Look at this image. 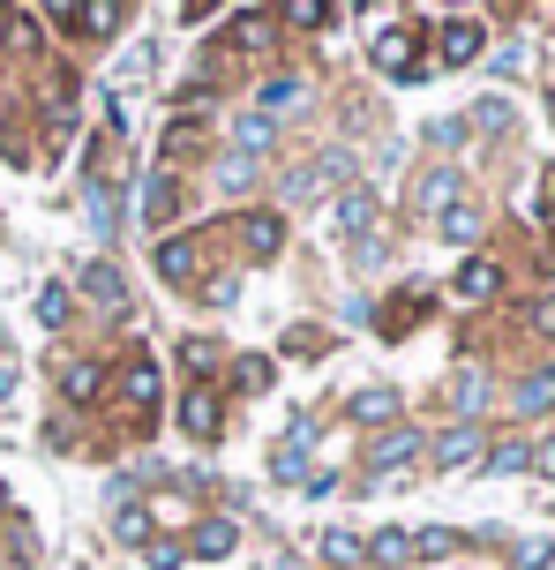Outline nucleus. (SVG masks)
Wrapping results in <instances>:
<instances>
[{
	"instance_id": "f257e3e1",
	"label": "nucleus",
	"mask_w": 555,
	"mask_h": 570,
	"mask_svg": "<svg viewBox=\"0 0 555 570\" xmlns=\"http://www.w3.org/2000/svg\"><path fill=\"white\" fill-rule=\"evenodd\" d=\"M368 60H376L383 76H398V83H420V76H428V68H436V53H428V46H420V30H383L376 46H368Z\"/></svg>"
},
{
	"instance_id": "f03ea898",
	"label": "nucleus",
	"mask_w": 555,
	"mask_h": 570,
	"mask_svg": "<svg viewBox=\"0 0 555 570\" xmlns=\"http://www.w3.org/2000/svg\"><path fill=\"white\" fill-rule=\"evenodd\" d=\"M53 16V30H76V38H113L120 23H128V8L120 0H90V8H46Z\"/></svg>"
},
{
	"instance_id": "7ed1b4c3",
	"label": "nucleus",
	"mask_w": 555,
	"mask_h": 570,
	"mask_svg": "<svg viewBox=\"0 0 555 570\" xmlns=\"http://www.w3.org/2000/svg\"><path fill=\"white\" fill-rule=\"evenodd\" d=\"M413 203H420V218H450V210H458V173L450 166H436V173H420V188H413Z\"/></svg>"
},
{
	"instance_id": "20e7f679",
	"label": "nucleus",
	"mask_w": 555,
	"mask_h": 570,
	"mask_svg": "<svg viewBox=\"0 0 555 570\" xmlns=\"http://www.w3.org/2000/svg\"><path fill=\"white\" fill-rule=\"evenodd\" d=\"M503 293V263L496 256H466V271H458V301H496Z\"/></svg>"
},
{
	"instance_id": "39448f33",
	"label": "nucleus",
	"mask_w": 555,
	"mask_h": 570,
	"mask_svg": "<svg viewBox=\"0 0 555 570\" xmlns=\"http://www.w3.org/2000/svg\"><path fill=\"white\" fill-rule=\"evenodd\" d=\"M234 541H240V525H234V518H204V525L188 533V556L218 563V556H234Z\"/></svg>"
},
{
	"instance_id": "423d86ee",
	"label": "nucleus",
	"mask_w": 555,
	"mask_h": 570,
	"mask_svg": "<svg viewBox=\"0 0 555 570\" xmlns=\"http://www.w3.org/2000/svg\"><path fill=\"white\" fill-rule=\"evenodd\" d=\"M240 240H248V256H256V263H270L278 248H286V226H278L270 210H248V218H240Z\"/></svg>"
},
{
	"instance_id": "0eeeda50",
	"label": "nucleus",
	"mask_w": 555,
	"mask_h": 570,
	"mask_svg": "<svg viewBox=\"0 0 555 570\" xmlns=\"http://www.w3.org/2000/svg\"><path fill=\"white\" fill-rule=\"evenodd\" d=\"M180 428H188L196 443H218V399H210V391H188V399H180Z\"/></svg>"
},
{
	"instance_id": "6e6552de",
	"label": "nucleus",
	"mask_w": 555,
	"mask_h": 570,
	"mask_svg": "<svg viewBox=\"0 0 555 570\" xmlns=\"http://www.w3.org/2000/svg\"><path fill=\"white\" fill-rule=\"evenodd\" d=\"M143 218H150V226H174V218H180V180H174V173H158V180L143 188Z\"/></svg>"
},
{
	"instance_id": "1a4fd4ad",
	"label": "nucleus",
	"mask_w": 555,
	"mask_h": 570,
	"mask_svg": "<svg viewBox=\"0 0 555 570\" xmlns=\"http://www.w3.org/2000/svg\"><path fill=\"white\" fill-rule=\"evenodd\" d=\"M60 391H68L76 405H90L98 391H106V368H98V361H60Z\"/></svg>"
},
{
	"instance_id": "9d476101",
	"label": "nucleus",
	"mask_w": 555,
	"mask_h": 570,
	"mask_svg": "<svg viewBox=\"0 0 555 570\" xmlns=\"http://www.w3.org/2000/svg\"><path fill=\"white\" fill-rule=\"evenodd\" d=\"M83 293H90V301H98V308H128V285H120V271H113V263H90V271H83Z\"/></svg>"
},
{
	"instance_id": "9b49d317",
	"label": "nucleus",
	"mask_w": 555,
	"mask_h": 570,
	"mask_svg": "<svg viewBox=\"0 0 555 570\" xmlns=\"http://www.w3.org/2000/svg\"><path fill=\"white\" fill-rule=\"evenodd\" d=\"M436 60H450V68H466V60H480V23H443V46Z\"/></svg>"
},
{
	"instance_id": "f8f14e48",
	"label": "nucleus",
	"mask_w": 555,
	"mask_h": 570,
	"mask_svg": "<svg viewBox=\"0 0 555 570\" xmlns=\"http://www.w3.org/2000/svg\"><path fill=\"white\" fill-rule=\"evenodd\" d=\"M196 263H204V248H196V240H158V271H166L174 285L196 278Z\"/></svg>"
},
{
	"instance_id": "ddd939ff",
	"label": "nucleus",
	"mask_w": 555,
	"mask_h": 570,
	"mask_svg": "<svg viewBox=\"0 0 555 570\" xmlns=\"http://www.w3.org/2000/svg\"><path fill=\"white\" fill-rule=\"evenodd\" d=\"M413 451H420V435H413V428H390L376 451H368V465H376V473H390V465H406Z\"/></svg>"
},
{
	"instance_id": "4468645a",
	"label": "nucleus",
	"mask_w": 555,
	"mask_h": 570,
	"mask_svg": "<svg viewBox=\"0 0 555 570\" xmlns=\"http://www.w3.org/2000/svg\"><path fill=\"white\" fill-rule=\"evenodd\" d=\"M346 16V8H323V0H293V8H278V23H293V30H330Z\"/></svg>"
},
{
	"instance_id": "2eb2a0df",
	"label": "nucleus",
	"mask_w": 555,
	"mask_h": 570,
	"mask_svg": "<svg viewBox=\"0 0 555 570\" xmlns=\"http://www.w3.org/2000/svg\"><path fill=\"white\" fill-rule=\"evenodd\" d=\"M308 443H316V428L300 421V428L286 435V451H278V481H308V465H300V458H308Z\"/></svg>"
},
{
	"instance_id": "dca6fc26",
	"label": "nucleus",
	"mask_w": 555,
	"mask_h": 570,
	"mask_svg": "<svg viewBox=\"0 0 555 570\" xmlns=\"http://www.w3.org/2000/svg\"><path fill=\"white\" fill-rule=\"evenodd\" d=\"M270 23H278V16H264V8H256V16H234V38H226V46H240V53L256 46V53H264V46H270Z\"/></svg>"
},
{
	"instance_id": "f3484780",
	"label": "nucleus",
	"mask_w": 555,
	"mask_h": 570,
	"mask_svg": "<svg viewBox=\"0 0 555 570\" xmlns=\"http://www.w3.org/2000/svg\"><path fill=\"white\" fill-rule=\"evenodd\" d=\"M338 233H346V240L376 233V203H368V196H346V203H338Z\"/></svg>"
},
{
	"instance_id": "a211bd4d",
	"label": "nucleus",
	"mask_w": 555,
	"mask_h": 570,
	"mask_svg": "<svg viewBox=\"0 0 555 570\" xmlns=\"http://www.w3.org/2000/svg\"><path fill=\"white\" fill-rule=\"evenodd\" d=\"M234 142H240V158H256V150H270L278 142V128H270L264 114H240V128H234Z\"/></svg>"
},
{
	"instance_id": "6ab92c4d",
	"label": "nucleus",
	"mask_w": 555,
	"mask_h": 570,
	"mask_svg": "<svg viewBox=\"0 0 555 570\" xmlns=\"http://www.w3.org/2000/svg\"><path fill=\"white\" fill-rule=\"evenodd\" d=\"M473 451H480V428H450V435L436 443V465H466Z\"/></svg>"
},
{
	"instance_id": "aec40b11",
	"label": "nucleus",
	"mask_w": 555,
	"mask_h": 570,
	"mask_svg": "<svg viewBox=\"0 0 555 570\" xmlns=\"http://www.w3.org/2000/svg\"><path fill=\"white\" fill-rule=\"evenodd\" d=\"M390 413H398V391H383V383L353 399V421H360V428H368V421H390Z\"/></svg>"
},
{
	"instance_id": "412c9836",
	"label": "nucleus",
	"mask_w": 555,
	"mask_h": 570,
	"mask_svg": "<svg viewBox=\"0 0 555 570\" xmlns=\"http://www.w3.org/2000/svg\"><path fill=\"white\" fill-rule=\"evenodd\" d=\"M256 106H264V120L286 114V106H300V83H293V76H270V83L256 90Z\"/></svg>"
},
{
	"instance_id": "4be33fe9",
	"label": "nucleus",
	"mask_w": 555,
	"mask_h": 570,
	"mask_svg": "<svg viewBox=\"0 0 555 570\" xmlns=\"http://www.w3.org/2000/svg\"><path fill=\"white\" fill-rule=\"evenodd\" d=\"M323 556H330V563H368V541H360V533H323Z\"/></svg>"
},
{
	"instance_id": "5701e85b",
	"label": "nucleus",
	"mask_w": 555,
	"mask_h": 570,
	"mask_svg": "<svg viewBox=\"0 0 555 570\" xmlns=\"http://www.w3.org/2000/svg\"><path fill=\"white\" fill-rule=\"evenodd\" d=\"M443 226V240H480V210H473V203H458V210H450V218H436Z\"/></svg>"
},
{
	"instance_id": "b1692460",
	"label": "nucleus",
	"mask_w": 555,
	"mask_h": 570,
	"mask_svg": "<svg viewBox=\"0 0 555 570\" xmlns=\"http://www.w3.org/2000/svg\"><path fill=\"white\" fill-rule=\"evenodd\" d=\"M120 391H128V405H150V399H158V368H150V361H136Z\"/></svg>"
},
{
	"instance_id": "393cba45",
	"label": "nucleus",
	"mask_w": 555,
	"mask_h": 570,
	"mask_svg": "<svg viewBox=\"0 0 555 570\" xmlns=\"http://www.w3.org/2000/svg\"><path fill=\"white\" fill-rule=\"evenodd\" d=\"M368 556H376V563H413V533H376Z\"/></svg>"
},
{
	"instance_id": "a878e982",
	"label": "nucleus",
	"mask_w": 555,
	"mask_h": 570,
	"mask_svg": "<svg viewBox=\"0 0 555 570\" xmlns=\"http://www.w3.org/2000/svg\"><path fill=\"white\" fill-rule=\"evenodd\" d=\"M234 391L248 399V391H270V361H234Z\"/></svg>"
},
{
	"instance_id": "bb28decb",
	"label": "nucleus",
	"mask_w": 555,
	"mask_h": 570,
	"mask_svg": "<svg viewBox=\"0 0 555 570\" xmlns=\"http://www.w3.org/2000/svg\"><path fill=\"white\" fill-rule=\"evenodd\" d=\"M450 405H458V413H480V368H458V383H450Z\"/></svg>"
},
{
	"instance_id": "cd10ccee",
	"label": "nucleus",
	"mask_w": 555,
	"mask_h": 570,
	"mask_svg": "<svg viewBox=\"0 0 555 570\" xmlns=\"http://www.w3.org/2000/svg\"><path fill=\"white\" fill-rule=\"evenodd\" d=\"M548 405H555V375H533L518 391V413H548Z\"/></svg>"
},
{
	"instance_id": "c85d7f7f",
	"label": "nucleus",
	"mask_w": 555,
	"mask_h": 570,
	"mask_svg": "<svg viewBox=\"0 0 555 570\" xmlns=\"http://www.w3.org/2000/svg\"><path fill=\"white\" fill-rule=\"evenodd\" d=\"M180 361H188L196 375H210V368H218V345H210V338H180Z\"/></svg>"
},
{
	"instance_id": "c756f323",
	"label": "nucleus",
	"mask_w": 555,
	"mask_h": 570,
	"mask_svg": "<svg viewBox=\"0 0 555 570\" xmlns=\"http://www.w3.org/2000/svg\"><path fill=\"white\" fill-rule=\"evenodd\" d=\"M413 315H420V293H406V301H390V308H383V331H390V338H398V331H406Z\"/></svg>"
},
{
	"instance_id": "7c9ffc66",
	"label": "nucleus",
	"mask_w": 555,
	"mask_h": 570,
	"mask_svg": "<svg viewBox=\"0 0 555 570\" xmlns=\"http://www.w3.org/2000/svg\"><path fill=\"white\" fill-rule=\"evenodd\" d=\"M113 533H120V541H136V548H143V533H150V518L136 511V503H128V511L113 518Z\"/></svg>"
},
{
	"instance_id": "2f4dec72",
	"label": "nucleus",
	"mask_w": 555,
	"mask_h": 570,
	"mask_svg": "<svg viewBox=\"0 0 555 570\" xmlns=\"http://www.w3.org/2000/svg\"><path fill=\"white\" fill-rule=\"evenodd\" d=\"M450 548H458V533H443V525L436 533H413V556H450Z\"/></svg>"
},
{
	"instance_id": "473e14b6",
	"label": "nucleus",
	"mask_w": 555,
	"mask_h": 570,
	"mask_svg": "<svg viewBox=\"0 0 555 570\" xmlns=\"http://www.w3.org/2000/svg\"><path fill=\"white\" fill-rule=\"evenodd\" d=\"M488 465H496V473H518V465H533V451H526V443H503Z\"/></svg>"
},
{
	"instance_id": "72a5a7b5",
	"label": "nucleus",
	"mask_w": 555,
	"mask_h": 570,
	"mask_svg": "<svg viewBox=\"0 0 555 570\" xmlns=\"http://www.w3.org/2000/svg\"><path fill=\"white\" fill-rule=\"evenodd\" d=\"M143 556H150V570H174V563H180V556H188V548H180V541H150V548H143Z\"/></svg>"
},
{
	"instance_id": "f704fd0d",
	"label": "nucleus",
	"mask_w": 555,
	"mask_h": 570,
	"mask_svg": "<svg viewBox=\"0 0 555 570\" xmlns=\"http://www.w3.org/2000/svg\"><path fill=\"white\" fill-rule=\"evenodd\" d=\"M38 315H46V323H60V315H68V293H60V285H46V293H38Z\"/></svg>"
},
{
	"instance_id": "c9c22d12",
	"label": "nucleus",
	"mask_w": 555,
	"mask_h": 570,
	"mask_svg": "<svg viewBox=\"0 0 555 570\" xmlns=\"http://www.w3.org/2000/svg\"><path fill=\"white\" fill-rule=\"evenodd\" d=\"M278 353H286V361H300V353H323V338H316V331H293V338L278 345Z\"/></svg>"
},
{
	"instance_id": "e433bc0d",
	"label": "nucleus",
	"mask_w": 555,
	"mask_h": 570,
	"mask_svg": "<svg viewBox=\"0 0 555 570\" xmlns=\"http://www.w3.org/2000/svg\"><path fill=\"white\" fill-rule=\"evenodd\" d=\"M8 391H16V361L0 353V399H8Z\"/></svg>"
},
{
	"instance_id": "4c0bfd02",
	"label": "nucleus",
	"mask_w": 555,
	"mask_h": 570,
	"mask_svg": "<svg viewBox=\"0 0 555 570\" xmlns=\"http://www.w3.org/2000/svg\"><path fill=\"white\" fill-rule=\"evenodd\" d=\"M541 210H548V218H555V173H548V180H541Z\"/></svg>"
},
{
	"instance_id": "58836bf2",
	"label": "nucleus",
	"mask_w": 555,
	"mask_h": 570,
	"mask_svg": "<svg viewBox=\"0 0 555 570\" xmlns=\"http://www.w3.org/2000/svg\"><path fill=\"white\" fill-rule=\"evenodd\" d=\"M0 511H8V488H0Z\"/></svg>"
}]
</instances>
